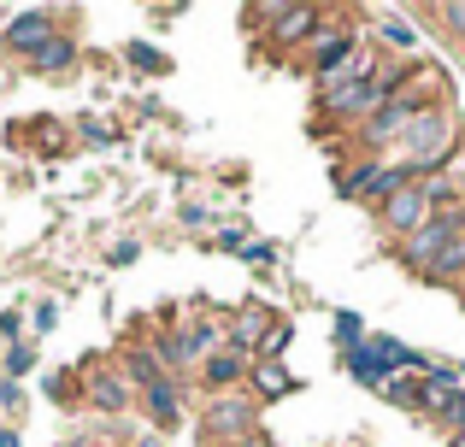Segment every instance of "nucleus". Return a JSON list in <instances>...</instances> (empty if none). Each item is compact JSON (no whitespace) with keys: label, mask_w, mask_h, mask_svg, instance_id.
Returning <instances> with one entry per match:
<instances>
[{"label":"nucleus","mask_w":465,"mask_h":447,"mask_svg":"<svg viewBox=\"0 0 465 447\" xmlns=\"http://www.w3.org/2000/svg\"><path fill=\"white\" fill-rule=\"evenodd\" d=\"M460 219H465V207H460V212H430V219L412 229V236H401V241H395L401 265H407V271H419V277H430V265L460 241Z\"/></svg>","instance_id":"1"},{"label":"nucleus","mask_w":465,"mask_h":447,"mask_svg":"<svg viewBox=\"0 0 465 447\" xmlns=\"http://www.w3.org/2000/svg\"><path fill=\"white\" fill-rule=\"evenodd\" d=\"M424 106H430L424 94H407V89H401V94H389V101L377 106L371 118H365L360 141H365V148H383V141H401L412 124H419V112H424Z\"/></svg>","instance_id":"2"},{"label":"nucleus","mask_w":465,"mask_h":447,"mask_svg":"<svg viewBox=\"0 0 465 447\" xmlns=\"http://www.w3.org/2000/svg\"><path fill=\"white\" fill-rule=\"evenodd\" d=\"M424 219H430V195H424V183H407L401 189V195H389L383 207H377V224L389 229V236H412V229H419Z\"/></svg>","instance_id":"3"},{"label":"nucleus","mask_w":465,"mask_h":447,"mask_svg":"<svg viewBox=\"0 0 465 447\" xmlns=\"http://www.w3.org/2000/svg\"><path fill=\"white\" fill-rule=\"evenodd\" d=\"M353 53H360V35H353V30H318L312 35V77L330 83Z\"/></svg>","instance_id":"4"},{"label":"nucleus","mask_w":465,"mask_h":447,"mask_svg":"<svg viewBox=\"0 0 465 447\" xmlns=\"http://www.w3.org/2000/svg\"><path fill=\"white\" fill-rule=\"evenodd\" d=\"M253 18L272 24L277 42H312L318 35V6H260Z\"/></svg>","instance_id":"5"},{"label":"nucleus","mask_w":465,"mask_h":447,"mask_svg":"<svg viewBox=\"0 0 465 447\" xmlns=\"http://www.w3.org/2000/svg\"><path fill=\"white\" fill-rule=\"evenodd\" d=\"M248 424H253V406L248 401H213L206 406V430H213L218 442H236V436H248Z\"/></svg>","instance_id":"6"},{"label":"nucleus","mask_w":465,"mask_h":447,"mask_svg":"<svg viewBox=\"0 0 465 447\" xmlns=\"http://www.w3.org/2000/svg\"><path fill=\"white\" fill-rule=\"evenodd\" d=\"M47 35H54V12H18V18L6 24V47H18L24 59H30Z\"/></svg>","instance_id":"7"},{"label":"nucleus","mask_w":465,"mask_h":447,"mask_svg":"<svg viewBox=\"0 0 465 447\" xmlns=\"http://www.w3.org/2000/svg\"><path fill=\"white\" fill-rule=\"evenodd\" d=\"M248 365H253L248 354H236V347H218V354L201 359V377L213 383V389H230V383H242V371H248Z\"/></svg>","instance_id":"8"},{"label":"nucleus","mask_w":465,"mask_h":447,"mask_svg":"<svg viewBox=\"0 0 465 447\" xmlns=\"http://www.w3.org/2000/svg\"><path fill=\"white\" fill-rule=\"evenodd\" d=\"M272 330H277V312L272 306H248V312H242V324H236V354H260Z\"/></svg>","instance_id":"9"},{"label":"nucleus","mask_w":465,"mask_h":447,"mask_svg":"<svg viewBox=\"0 0 465 447\" xmlns=\"http://www.w3.org/2000/svg\"><path fill=\"white\" fill-rule=\"evenodd\" d=\"M248 377H253V389H260L265 401H277V394H289V389H295V377L283 371V359H253V365H248Z\"/></svg>","instance_id":"10"},{"label":"nucleus","mask_w":465,"mask_h":447,"mask_svg":"<svg viewBox=\"0 0 465 447\" xmlns=\"http://www.w3.org/2000/svg\"><path fill=\"white\" fill-rule=\"evenodd\" d=\"M71 59H77V42H71L65 30H54V35H47V42L30 53V65H35V71H65Z\"/></svg>","instance_id":"11"},{"label":"nucleus","mask_w":465,"mask_h":447,"mask_svg":"<svg viewBox=\"0 0 465 447\" xmlns=\"http://www.w3.org/2000/svg\"><path fill=\"white\" fill-rule=\"evenodd\" d=\"M148 413H153V424H159V430H177L183 406H177V389H171L165 377H153V383H148Z\"/></svg>","instance_id":"12"},{"label":"nucleus","mask_w":465,"mask_h":447,"mask_svg":"<svg viewBox=\"0 0 465 447\" xmlns=\"http://www.w3.org/2000/svg\"><path fill=\"white\" fill-rule=\"evenodd\" d=\"M348 377H353V383H365V389H383V383H389V377H383V365L371 359V347H365V342H360V347H348Z\"/></svg>","instance_id":"13"},{"label":"nucleus","mask_w":465,"mask_h":447,"mask_svg":"<svg viewBox=\"0 0 465 447\" xmlns=\"http://www.w3.org/2000/svg\"><path fill=\"white\" fill-rule=\"evenodd\" d=\"M94 401H101L106 413H124V406H130V389H124V377H94Z\"/></svg>","instance_id":"14"},{"label":"nucleus","mask_w":465,"mask_h":447,"mask_svg":"<svg viewBox=\"0 0 465 447\" xmlns=\"http://www.w3.org/2000/svg\"><path fill=\"white\" fill-rule=\"evenodd\" d=\"M436 424H442L448 436H454V430H465V389H454V394H448V406L436 413Z\"/></svg>","instance_id":"15"},{"label":"nucleus","mask_w":465,"mask_h":447,"mask_svg":"<svg viewBox=\"0 0 465 447\" xmlns=\"http://www.w3.org/2000/svg\"><path fill=\"white\" fill-rule=\"evenodd\" d=\"M336 342H341V347H360V342H365L360 312H336Z\"/></svg>","instance_id":"16"},{"label":"nucleus","mask_w":465,"mask_h":447,"mask_svg":"<svg viewBox=\"0 0 465 447\" xmlns=\"http://www.w3.org/2000/svg\"><path fill=\"white\" fill-rule=\"evenodd\" d=\"M165 365H194V347H189V335H165Z\"/></svg>","instance_id":"17"},{"label":"nucleus","mask_w":465,"mask_h":447,"mask_svg":"<svg viewBox=\"0 0 465 447\" xmlns=\"http://www.w3.org/2000/svg\"><path fill=\"white\" fill-rule=\"evenodd\" d=\"M383 35H389L395 47H419V30H412L407 18H383Z\"/></svg>","instance_id":"18"},{"label":"nucleus","mask_w":465,"mask_h":447,"mask_svg":"<svg viewBox=\"0 0 465 447\" xmlns=\"http://www.w3.org/2000/svg\"><path fill=\"white\" fill-rule=\"evenodd\" d=\"M436 18L448 24V35H460V42H465V0H448V6H436Z\"/></svg>","instance_id":"19"},{"label":"nucleus","mask_w":465,"mask_h":447,"mask_svg":"<svg viewBox=\"0 0 465 447\" xmlns=\"http://www.w3.org/2000/svg\"><path fill=\"white\" fill-rule=\"evenodd\" d=\"M383 394H389L395 406H419V383H401V377H389V383H383Z\"/></svg>","instance_id":"20"},{"label":"nucleus","mask_w":465,"mask_h":447,"mask_svg":"<svg viewBox=\"0 0 465 447\" xmlns=\"http://www.w3.org/2000/svg\"><path fill=\"white\" fill-rule=\"evenodd\" d=\"M30 365H35V354H30V347H12V354H6V371H12V377H24Z\"/></svg>","instance_id":"21"},{"label":"nucleus","mask_w":465,"mask_h":447,"mask_svg":"<svg viewBox=\"0 0 465 447\" xmlns=\"http://www.w3.org/2000/svg\"><path fill=\"white\" fill-rule=\"evenodd\" d=\"M130 59H136V65H153V71H165V59H159V53H153V47H142V42H136V47H130Z\"/></svg>","instance_id":"22"},{"label":"nucleus","mask_w":465,"mask_h":447,"mask_svg":"<svg viewBox=\"0 0 465 447\" xmlns=\"http://www.w3.org/2000/svg\"><path fill=\"white\" fill-rule=\"evenodd\" d=\"M0 447H18V436H12V430H0Z\"/></svg>","instance_id":"23"},{"label":"nucleus","mask_w":465,"mask_h":447,"mask_svg":"<svg viewBox=\"0 0 465 447\" xmlns=\"http://www.w3.org/2000/svg\"><path fill=\"white\" fill-rule=\"evenodd\" d=\"M448 447H465V430H454V436H448Z\"/></svg>","instance_id":"24"},{"label":"nucleus","mask_w":465,"mask_h":447,"mask_svg":"<svg viewBox=\"0 0 465 447\" xmlns=\"http://www.w3.org/2000/svg\"><path fill=\"white\" fill-rule=\"evenodd\" d=\"M454 295H460V300H465V271H460V283H454Z\"/></svg>","instance_id":"25"},{"label":"nucleus","mask_w":465,"mask_h":447,"mask_svg":"<svg viewBox=\"0 0 465 447\" xmlns=\"http://www.w3.org/2000/svg\"><path fill=\"white\" fill-rule=\"evenodd\" d=\"M142 447H165V442H142Z\"/></svg>","instance_id":"26"},{"label":"nucleus","mask_w":465,"mask_h":447,"mask_svg":"<svg viewBox=\"0 0 465 447\" xmlns=\"http://www.w3.org/2000/svg\"><path fill=\"white\" fill-rule=\"evenodd\" d=\"M460 241H465V219H460Z\"/></svg>","instance_id":"27"}]
</instances>
